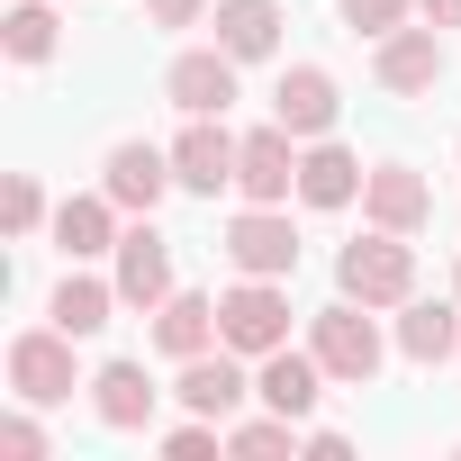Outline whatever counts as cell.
<instances>
[{
    "instance_id": "obj_1",
    "label": "cell",
    "mask_w": 461,
    "mask_h": 461,
    "mask_svg": "<svg viewBox=\"0 0 461 461\" xmlns=\"http://www.w3.org/2000/svg\"><path fill=\"white\" fill-rule=\"evenodd\" d=\"M308 353L326 362V380H335V389H371V380H380V362H389V344H380V326H371V308H362V299L317 308V317H308Z\"/></svg>"
},
{
    "instance_id": "obj_2",
    "label": "cell",
    "mask_w": 461,
    "mask_h": 461,
    "mask_svg": "<svg viewBox=\"0 0 461 461\" xmlns=\"http://www.w3.org/2000/svg\"><path fill=\"white\" fill-rule=\"evenodd\" d=\"M335 290L362 299V308H407V299H416V245L389 236V226H371L362 245L335 254Z\"/></svg>"
},
{
    "instance_id": "obj_3",
    "label": "cell",
    "mask_w": 461,
    "mask_h": 461,
    "mask_svg": "<svg viewBox=\"0 0 461 461\" xmlns=\"http://www.w3.org/2000/svg\"><path fill=\"white\" fill-rule=\"evenodd\" d=\"M73 344H82V335H64V326L10 335V389H19V407H64L73 389H91V380L73 371Z\"/></svg>"
},
{
    "instance_id": "obj_4",
    "label": "cell",
    "mask_w": 461,
    "mask_h": 461,
    "mask_svg": "<svg viewBox=\"0 0 461 461\" xmlns=\"http://www.w3.org/2000/svg\"><path fill=\"white\" fill-rule=\"evenodd\" d=\"M226 263L236 272H254V281H290L299 272V226H290V208H263V199H245L236 217H226Z\"/></svg>"
},
{
    "instance_id": "obj_5",
    "label": "cell",
    "mask_w": 461,
    "mask_h": 461,
    "mask_svg": "<svg viewBox=\"0 0 461 461\" xmlns=\"http://www.w3.org/2000/svg\"><path fill=\"white\" fill-rule=\"evenodd\" d=\"M217 335L236 344L245 362H263V353H281V344H290V290H281V281H254V272H245L236 290L217 299Z\"/></svg>"
},
{
    "instance_id": "obj_6",
    "label": "cell",
    "mask_w": 461,
    "mask_h": 461,
    "mask_svg": "<svg viewBox=\"0 0 461 461\" xmlns=\"http://www.w3.org/2000/svg\"><path fill=\"white\" fill-rule=\"evenodd\" d=\"M100 190H109L127 217H154V208H163V190H181V181H172V145H145V136L109 145V163H100Z\"/></svg>"
},
{
    "instance_id": "obj_7",
    "label": "cell",
    "mask_w": 461,
    "mask_h": 461,
    "mask_svg": "<svg viewBox=\"0 0 461 461\" xmlns=\"http://www.w3.org/2000/svg\"><path fill=\"white\" fill-rule=\"evenodd\" d=\"M172 398H181L190 416H217V425H226V416H236V407L254 398V380H245V353H236V344H208V353H190V362H181V380H172Z\"/></svg>"
},
{
    "instance_id": "obj_8",
    "label": "cell",
    "mask_w": 461,
    "mask_h": 461,
    "mask_svg": "<svg viewBox=\"0 0 461 461\" xmlns=\"http://www.w3.org/2000/svg\"><path fill=\"white\" fill-rule=\"evenodd\" d=\"M163 100H172L181 118H226V109H236V55H226V46H190V55H172Z\"/></svg>"
},
{
    "instance_id": "obj_9",
    "label": "cell",
    "mask_w": 461,
    "mask_h": 461,
    "mask_svg": "<svg viewBox=\"0 0 461 461\" xmlns=\"http://www.w3.org/2000/svg\"><path fill=\"white\" fill-rule=\"evenodd\" d=\"M236 154H245V136H226V118H190L172 136V181L217 199V190H236Z\"/></svg>"
},
{
    "instance_id": "obj_10",
    "label": "cell",
    "mask_w": 461,
    "mask_h": 461,
    "mask_svg": "<svg viewBox=\"0 0 461 461\" xmlns=\"http://www.w3.org/2000/svg\"><path fill=\"white\" fill-rule=\"evenodd\" d=\"M443 28L425 19V28H389L380 46H371V73H380V91H398V100H416V91H434L443 82Z\"/></svg>"
},
{
    "instance_id": "obj_11",
    "label": "cell",
    "mask_w": 461,
    "mask_h": 461,
    "mask_svg": "<svg viewBox=\"0 0 461 461\" xmlns=\"http://www.w3.org/2000/svg\"><path fill=\"white\" fill-rule=\"evenodd\" d=\"M118 299H127V308H145V317L172 299V236H163L154 217H136L127 236H118Z\"/></svg>"
},
{
    "instance_id": "obj_12",
    "label": "cell",
    "mask_w": 461,
    "mask_h": 461,
    "mask_svg": "<svg viewBox=\"0 0 461 461\" xmlns=\"http://www.w3.org/2000/svg\"><path fill=\"white\" fill-rule=\"evenodd\" d=\"M335 109H344V91H335V73H326V64H290V73L272 82V118H281L299 145L335 136Z\"/></svg>"
},
{
    "instance_id": "obj_13",
    "label": "cell",
    "mask_w": 461,
    "mask_h": 461,
    "mask_svg": "<svg viewBox=\"0 0 461 461\" xmlns=\"http://www.w3.org/2000/svg\"><path fill=\"white\" fill-rule=\"evenodd\" d=\"M236 190L263 199V208H290V190H299V136H290L281 118L245 136V154H236Z\"/></svg>"
},
{
    "instance_id": "obj_14",
    "label": "cell",
    "mask_w": 461,
    "mask_h": 461,
    "mask_svg": "<svg viewBox=\"0 0 461 461\" xmlns=\"http://www.w3.org/2000/svg\"><path fill=\"white\" fill-rule=\"evenodd\" d=\"M362 217L389 226V236H416V226L434 217V181H425L416 163H371V181H362Z\"/></svg>"
},
{
    "instance_id": "obj_15",
    "label": "cell",
    "mask_w": 461,
    "mask_h": 461,
    "mask_svg": "<svg viewBox=\"0 0 461 461\" xmlns=\"http://www.w3.org/2000/svg\"><path fill=\"white\" fill-rule=\"evenodd\" d=\"M254 398L308 425V416H317V398H326V362H317V353H290V344H281V353H263V362H254Z\"/></svg>"
},
{
    "instance_id": "obj_16",
    "label": "cell",
    "mask_w": 461,
    "mask_h": 461,
    "mask_svg": "<svg viewBox=\"0 0 461 461\" xmlns=\"http://www.w3.org/2000/svg\"><path fill=\"white\" fill-rule=\"evenodd\" d=\"M118 217H127V208H118L109 190L64 199V208H55V254H64V263H100V254H118V236H127Z\"/></svg>"
},
{
    "instance_id": "obj_17",
    "label": "cell",
    "mask_w": 461,
    "mask_h": 461,
    "mask_svg": "<svg viewBox=\"0 0 461 461\" xmlns=\"http://www.w3.org/2000/svg\"><path fill=\"white\" fill-rule=\"evenodd\" d=\"M154 407H163V389L145 380V362H100V371H91V416H100V425L136 434V425H154Z\"/></svg>"
},
{
    "instance_id": "obj_18",
    "label": "cell",
    "mask_w": 461,
    "mask_h": 461,
    "mask_svg": "<svg viewBox=\"0 0 461 461\" xmlns=\"http://www.w3.org/2000/svg\"><path fill=\"white\" fill-rule=\"evenodd\" d=\"M362 181H371V172H362V154H353V145H335V136H317V145L299 154V199H308V208H353V199H362Z\"/></svg>"
},
{
    "instance_id": "obj_19",
    "label": "cell",
    "mask_w": 461,
    "mask_h": 461,
    "mask_svg": "<svg viewBox=\"0 0 461 461\" xmlns=\"http://www.w3.org/2000/svg\"><path fill=\"white\" fill-rule=\"evenodd\" d=\"M398 353L425 362V371L452 362V353H461V299H407V308H398Z\"/></svg>"
},
{
    "instance_id": "obj_20",
    "label": "cell",
    "mask_w": 461,
    "mask_h": 461,
    "mask_svg": "<svg viewBox=\"0 0 461 461\" xmlns=\"http://www.w3.org/2000/svg\"><path fill=\"white\" fill-rule=\"evenodd\" d=\"M281 0H217V46L236 55V64H263V55H281Z\"/></svg>"
},
{
    "instance_id": "obj_21",
    "label": "cell",
    "mask_w": 461,
    "mask_h": 461,
    "mask_svg": "<svg viewBox=\"0 0 461 461\" xmlns=\"http://www.w3.org/2000/svg\"><path fill=\"white\" fill-rule=\"evenodd\" d=\"M208 344H226V335H217V299H199V290H172V299L154 308V353L190 362V353H208Z\"/></svg>"
},
{
    "instance_id": "obj_22",
    "label": "cell",
    "mask_w": 461,
    "mask_h": 461,
    "mask_svg": "<svg viewBox=\"0 0 461 461\" xmlns=\"http://www.w3.org/2000/svg\"><path fill=\"white\" fill-rule=\"evenodd\" d=\"M118 308H127V299H118V281H91V272H64V281H55V299H46V317H55L64 335H100Z\"/></svg>"
},
{
    "instance_id": "obj_23",
    "label": "cell",
    "mask_w": 461,
    "mask_h": 461,
    "mask_svg": "<svg viewBox=\"0 0 461 461\" xmlns=\"http://www.w3.org/2000/svg\"><path fill=\"white\" fill-rule=\"evenodd\" d=\"M0 46H10V64H46L64 46V19L46 10V0H19V10L0 19Z\"/></svg>"
},
{
    "instance_id": "obj_24",
    "label": "cell",
    "mask_w": 461,
    "mask_h": 461,
    "mask_svg": "<svg viewBox=\"0 0 461 461\" xmlns=\"http://www.w3.org/2000/svg\"><path fill=\"white\" fill-rule=\"evenodd\" d=\"M226 452H236V461H272V452H308V425L299 416H245V425H226Z\"/></svg>"
},
{
    "instance_id": "obj_25",
    "label": "cell",
    "mask_w": 461,
    "mask_h": 461,
    "mask_svg": "<svg viewBox=\"0 0 461 461\" xmlns=\"http://www.w3.org/2000/svg\"><path fill=\"white\" fill-rule=\"evenodd\" d=\"M407 10H416V0H335V19L353 28V37H389V28H407Z\"/></svg>"
},
{
    "instance_id": "obj_26",
    "label": "cell",
    "mask_w": 461,
    "mask_h": 461,
    "mask_svg": "<svg viewBox=\"0 0 461 461\" xmlns=\"http://www.w3.org/2000/svg\"><path fill=\"white\" fill-rule=\"evenodd\" d=\"M163 452H172V461H208V452H226V425H217V416H190V425L163 434Z\"/></svg>"
},
{
    "instance_id": "obj_27",
    "label": "cell",
    "mask_w": 461,
    "mask_h": 461,
    "mask_svg": "<svg viewBox=\"0 0 461 461\" xmlns=\"http://www.w3.org/2000/svg\"><path fill=\"white\" fill-rule=\"evenodd\" d=\"M0 452H10V461H46V425L19 407V416H0Z\"/></svg>"
},
{
    "instance_id": "obj_28",
    "label": "cell",
    "mask_w": 461,
    "mask_h": 461,
    "mask_svg": "<svg viewBox=\"0 0 461 461\" xmlns=\"http://www.w3.org/2000/svg\"><path fill=\"white\" fill-rule=\"evenodd\" d=\"M46 226V190H37V172H19L10 181V236H37Z\"/></svg>"
},
{
    "instance_id": "obj_29",
    "label": "cell",
    "mask_w": 461,
    "mask_h": 461,
    "mask_svg": "<svg viewBox=\"0 0 461 461\" xmlns=\"http://www.w3.org/2000/svg\"><path fill=\"white\" fill-rule=\"evenodd\" d=\"M145 19H154V28H199L208 0H145Z\"/></svg>"
},
{
    "instance_id": "obj_30",
    "label": "cell",
    "mask_w": 461,
    "mask_h": 461,
    "mask_svg": "<svg viewBox=\"0 0 461 461\" xmlns=\"http://www.w3.org/2000/svg\"><path fill=\"white\" fill-rule=\"evenodd\" d=\"M308 452H317V461H344V452H353V443H344V434H335V425H308Z\"/></svg>"
},
{
    "instance_id": "obj_31",
    "label": "cell",
    "mask_w": 461,
    "mask_h": 461,
    "mask_svg": "<svg viewBox=\"0 0 461 461\" xmlns=\"http://www.w3.org/2000/svg\"><path fill=\"white\" fill-rule=\"evenodd\" d=\"M416 10H425L434 28H461V0H416Z\"/></svg>"
},
{
    "instance_id": "obj_32",
    "label": "cell",
    "mask_w": 461,
    "mask_h": 461,
    "mask_svg": "<svg viewBox=\"0 0 461 461\" xmlns=\"http://www.w3.org/2000/svg\"><path fill=\"white\" fill-rule=\"evenodd\" d=\"M452 299H461V263H452Z\"/></svg>"
}]
</instances>
